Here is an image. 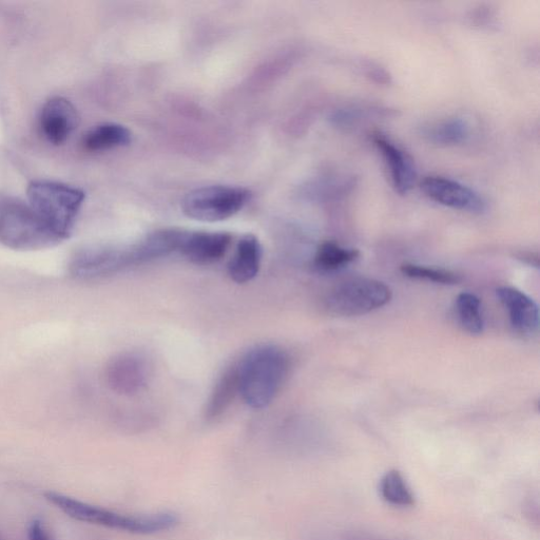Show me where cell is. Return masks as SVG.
I'll return each mask as SVG.
<instances>
[{
    "mask_svg": "<svg viewBox=\"0 0 540 540\" xmlns=\"http://www.w3.org/2000/svg\"><path fill=\"white\" fill-rule=\"evenodd\" d=\"M238 365L240 395L248 407L262 410L272 403L291 372V357L274 344L248 351Z\"/></svg>",
    "mask_w": 540,
    "mask_h": 540,
    "instance_id": "6da1fadb",
    "label": "cell"
},
{
    "mask_svg": "<svg viewBox=\"0 0 540 540\" xmlns=\"http://www.w3.org/2000/svg\"><path fill=\"white\" fill-rule=\"evenodd\" d=\"M45 497L50 504L79 522L132 534L162 533L176 528L180 522L179 517L172 513L134 516L96 507L55 492H48Z\"/></svg>",
    "mask_w": 540,
    "mask_h": 540,
    "instance_id": "7a4b0ae2",
    "label": "cell"
},
{
    "mask_svg": "<svg viewBox=\"0 0 540 540\" xmlns=\"http://www.w3.org/2000/svg\"><path fill=\"white\" fill-rule=\"evenodd\" d=\"M28 204L53 233L63 241L69 238L85 202V192L64 183L33 181L28 187Z\"/></svg>",
    "mask_w": 540,
    "mask_h": 540,
    "instance_id": "3957f363",
    "label": "cell"
},
{
    "mask_svg": "<svg viewBox=\"0 0 540 540\" xmlns=\"http://www.w3.org/2000/svg\"><path fill=\"white\" fill-rule=\"evenodd\" d=\"M61 242L28 203L0 196V244L14 250H38Z\"/></svg>",
    "mask_w": 540,
    "mask_h": 540,
    "instance_id": "277c9868",
    "label": "cell"
},
{
    "mask_svg": "<svg viewBox=\"0 0 540 540\" xmlns=\"http://www.w3.org/2000/svg\"><path fill=\"white\" fill-rule=\"evenodd\" d=\"M392 289L381 281L351 279L336 285L327 293L326 310L335 316L357 317L370 314L392 300Z\"/></svg>",
    "mask_w": 540,
    "mask_h": 540,
    "instance_id": "5b68a950",
    "label": "cell"
},
{
    "mask_svg": "<svg viewBox=\"0 0 540 540\" xmlns=\"http://www.w3.org/2000/svg\"><path fill=\"white\" fill-rule=\"evenodd\" d=\"M252 196V192L243 187L207 186L190 191L182 202V209L190 219L221 222L239 214Z\"/></svg>",
    "mask_w": 540,
    "mask_h": 540,
    "instance_id": "8992f818",
    "label": "cell"
},
{
    "mask_svg": "<svg viewBox=\"0 0 540 540\" xmlns=\"http://www.w3.org/2000/svg\"><path fill=\"white\" fill-rule=\"evenodd\" d=\"M142 265L137 245L92 246L79 250L70 262L71 275L79 280H100Z\"/></svg>",
    "mask_w": 540,
    "mask_h": 540,
    "instance_id": "52a82bcc",
    "label": "cell"
},
{
    "mask_svg": "<svg viewBox=\"0 0 540 540\" xmlns=\"http://www.w3.org/2000/svg\"><path fill=\"white\" fill-rule=\"evenodd\" d=\"M150 378L146 358L134 352L115 356L107 365L106 381L115 394L132 397L142 393Z\"/></svg>",
    "mask_w": 540,
    "mask_h": 540,
    "instance_id": "ba28073f",
    "label": "cell"
},
{
    "mask_svg": "<svg viewBox=\"0 0 540 540\" xmlns=\"http://www.w3.org/2000/svg\"><path fill=\"white\" fill-rule=\"evenodd\" d=\"M421 190L430 200L452 209L485 214L487 202L478 192L457 181L443 177H428L420 184Z\"/></svg>",
    "mask_w": 540,
    "mask_h": 540,
    "instance_id": "9c48e42d",
    "label": "cell"
},
{
    "mask_svg": "<svg viewBox=\"0 0 540 540\" xmlns=\"http://www.w3.org/2000/svg\"><path fill=\"white\" fill-rule=\"evenodd\" d=\"M233 243V236L224 231H187L179 253L196 265H211L224 258Z\"/></svg>",
    "mask_w": 540,
    "mask_h": 540,
    "instance_id": "30bf717a",
    "label": "cell"
},
{
    "mask_svg": "<svg viewBox=\"0 0 540 540\" xmlns=\"http://www.w3.org/2000/svg\"><path fill=\"white\" fill-rule=\"evenodd\" d=\"M80 117L73 104L64 98H53L43 107L40 125L45 138L53 145H62L79 125Z\"/></svg>",
    "mask_w": 540,
    "mask_h": 540,
    "instance_id": "8fae6325",
    "label": "cell"
},
{
    "mask_svg": "<svg viewBox=\"0 0 540 540\" xmlns=\"http://www.w3.org/2000/svg\"><path fill=\"white\" fill-rule=\"evenodd\" d=\"M373 141L387 164L395 190L399 195H407L417 178L415 164L410 154L380 132L374 134Z\"/></svg>",
    "mask_w": 540,
    "mask_h": 540,
    "instance_id": "7c38bea8",
    "label": "cell"
},
{
    "mask_svg": "<svg viewBox=\"0 0 540 540\" xmlns=\"http://www.w3.org/2000/svg\"><path fill=\"white\" fill-rule=\"evenodd\" d=\"M497 297L509 313L513 329L522 335H533L538 330L537 304L526 294L510 286L497 289Z\"/></svg>",
    "mask_w": 540,
    "mask_h": 540,
    "instance_id": "4fadbf2b",
    "label": "cell"
},
{
    "mask_svg": "<svg viewBox=\"0 0 540 540\" xmlns=\"http://www.w3.org/2000/svg\"><path fill=\"white\" fill-rule=\"evenodd\" d=\"M263 248L254 235H245L238 242L233 257L228 262L227 273L237 284L253 281L260 273Z\"/></svg>",
    "mask_w": 540,
    "mask_h": 540,
    "instance_id": "5bb4252c",
    "label": "cell"
},
{
    "mask_svg": "<svg viewBox=\"0 0 540 540\" xmlns=\"http://www.w3.org/2000/svg\"><path fill=\"white\" fill-rule=\"evenodd\" d=\"M240 394L237 363L230 365L219 377L212 389L205 408V418L215 420L221 417Z\"/></svg>",
    "mask_w": 540,
    "mask_h": 540,
    "instance_id": "9a60e30c",
    "label": "cell"
},
{
    "mask_svg": "<svg viewBox=\"0 0 540 540\" xmlns=\"http://www.w3.org/2000/svg\"><path fill=\"white\" fill-rule=\"evenodd\" d=\"M132 134L128 128L120 124L107 123L89 130L83 140L84 148L91 152L107 151L128 146Z\"/></svg>",
    "mask_w": 540,
    "mask_h": 540,
    "instance_id": "2e32d148",
    "label": "cell"
},
{
    "mask_svg": "<svg viewBox=\"0 0 540 540\" xmlns=\"http://www.w3.org/2000/svg\"><path fill=\"white\" fill-rule=\"evenodd\" d=\"M379 494L385 503L396 508H411L416 496L409 482L398 470H390L379 481Z\"/></svg>",
    "mask_w": 540,
    "mask_h": 540,
    "instance_id": "e0dca14e",
    "label": "cell"
},
{
    "mask_svg": "<svg viewBox=\"0 0 540 540\" xmlns=\"http://www.w3.org/2000/svg\"><path fill=\"white\" fill-rule=\"evenodd\" d=\"M423 137L437 145L455 146L471 137V125L464 118H453L423 128Z\"/></svg>",
    "mask_w": 540,
    "mask_h": 540,
    "instance_id": "ac0fdd59",
    "label": "cell"
},
{
    "mask_svg": "<svg viewBox=\"0 0 540 540\" xmlns=\"http://www.w3.org/2000/svg\"><path fill=\"white\" fill-rule=\"evenodd\" d=\"M359 255L357 249L345 248L329 241L319 246L313 264L319 272L331 273L353 263Z\"/></svg>",
    "mask_w": 540,
    "mask_h": 540,
    "instance_id": "d6986e66",
    "label": "cell"
},
{
    "mask_svg": "<svg viewBox=\"0 0 540 540\" xmlns=\"http://www.w3.org/2000/svg\"><path fill=\"white\" fill-rule=\"evenodd\" d=\"M458 320L464 330L471 335H480L484 332L485 322L481 313V303L477 296L471 293H462L456 300Z\"/></svg>",
    "mask_w": 540,
    "mask_h": 540,
    "instance_id": "ffe728a7",
    "label": "cell"
},
{
    "mask_svg": "<svg viewBox=\"0 0 540 540\" xmlns=\"http://www.w3.org/2000/svg\"><path fill=\"white\" fill-rule=\"evenodd\" d=\"M400 269L404 276L412 279L426 280L443 285H455L461 281L460 275L442 268L405 263Z\"/></svg>",
    "mask_w": 540,
    "mask_h": 540,
    "instance_id": "44dd1931",
    "label": "cell"
},
{
    "mask_svg": "<svg viewBox=\"0 0 540 540\" xmlns=\"http://www.w3.org/2000/svg\"><path fill=\"white\" fill-rule=\"evenodd\" d=\"M339 540H403L363 529H347L340 533Z\"/></svg>",
    "mask_w": 540,
    "mask_h": 540,
    "instance_id": "7402d4cb",
    "label": "cell"
},
{
    "mask_svg": "<svg viewBox=\"0 0 540 540\" xmlns=\"http://www.w3.org/2000/svg\"><path fill=\"white\" fill-rule=\"evenodd\" d=\"M29 540H53L41 519H33L28 528Z\"/></svg>",
    "mask_w": 540,
    "mask_h": 540,
    "instance_id": "603a6c76",
    "label": "cell"
}]
</instances>
